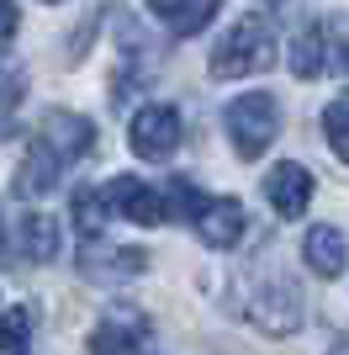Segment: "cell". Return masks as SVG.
<instances>
[{"label": "cell", "instance_id": "2", "mask_svg": "<svg viewBox=\"0 0 349 355\" xmlns=\"http://www.w3.org/2000/svg\"><path fill=\"white\" fill-rule=\"evenodd\" d=\"M222 128H228V144H233L238 159H260L265 148L280 138V101L270 90H249V96L228 101Z\"/></svg>", "mask_w": 349, "mask_h": 355}, {"label": "cell", "instance_id": "7", "mask_svg": "<svg viewBox=\"0 0 349 355\" xmlns=\"http://www.w3.org/2000/svg\"><path fill=\"white\" fill-rule=\"evenodd\" d=\"M43 138L58 148V159H64V164L85 159L90 148H96V128H90V117H80V112H64V106L43 112Z\"/></svg>", "mask_w": 349, "mask_h": 355}, {"label": "cell", "instance_id": "21", "mask_svg": "<svg viewBox=\"0 0 349 355\" xmlns=\"http://www.w3.org/2000/svg\"><path fill=\"white\" fill-rule=\"evenodd\" d=\"M328 355H349V334H339V340L328 345Z\"/></svg>", "mask_w": 349, "mask_h": 355}, {"label": "cell", "instance_id": "6", "mask_svg": "<svg viewBox=\"0 0 349 355\" xmlns=\"http://www.w3.org/2000/svg\"><path fill=\"white\" fill-rule=\"evenodd\" d=\"M58 148L48 144L43 133H37V144H27V154H21V164H16V196H21V202H32V196H48L58 186Z\"/></svg>", "mask_w": 349, "mask_h": 355}, {"label": "cell", "instance_id": "14", "mask_svg": "<svg viewBox=\"0 0 349 355\" xmlns=\"http://www.w3.org/2000/svg\"><path fill=\"white\" fill-rule=\"evenodd\" d=\"M16 244H21V254L27 260H53L58 254V223L53 218H43V212H27V218L16 223Z\"/></svg>", "mask_w": 349, "mask_h": 355}, {"label": "cell", "instance_id": "22", "mask_svg": "<svg viewBox=\"0 0 349 355\" xmlns=\"http://www.w3.org/2000/svg\"><path fill=\"white\" fill-rule=\"evenodd\" d=\"M48 6H58V0H48Z\"/></svg>", "mask_w": 349, "mask_h": 355}, {"label": "cell", "instance_id": "16", "mask_svg": "<svg viewBox=\"0 0 349 355\" xmlns=\"http://www.w3.org/2000/svg\"><path fill=\"white\" fill-rule=\"evenodd\" d=\"M32 318L37 313L27 302H11V308L0 313V355H27L32 350Z\"/></svg>", "mask_w": 349, "mask_h": 355}, {"label": "cell", "instance_id": "12", "mask_svg": "<svg viewBox=\"0 0 349 355\" xmlns=\"http://www.w3.org/2000/svg\"><path fill=\"white\" fill-rule=\"evenodd\" d=\"M148 329L143 324H122V318H101L90 329V355H143Z\"/></svg>", "mask_w": 349, "mask_h": 355}, {"label": "cell", "instance_id": "8", "mask_svg": "<svg viewBox=\"0 0 349 355\" xmlns=\"http://www.w3.org/2000/svg\"><path fill=\"white\" fill-rule=\"evenodd\" d=\"M265 196H270V207L280 218H302L307 202H312V175H307V164H276L270 175H265Z\"/></svg>", "mask_w": 349, "mask_h": 355}, {"label": "cell", "instance_id": "9", "mask_svg": "<svg viewBox=\"0 0 349 355\" xmlns=\"http://www.w3.org/2000/svg\"><path fill=\"white\" fill-rule=\"evenodd\" d=\"M244 228H249V212H244V202H233V196L206 202L202 218H196V234H202L212 250H233V244L244 239Z\"/></svg>", "mask_w": 349, "mask_h": 355}, {"label": "cell", "instance_id": "19", "mask_svg": "<svg viewBox=\"0 0 349 355\" xmlns=\"http://www.w3.org/2000/svg\"><path fill=\"white\" fill-rule=\"evenodd\" d=\"M21 101V69H11V64H0V122H6V112Z\"/></svg>", "mask_w": 349, "mask_h": 355}, {"label": "cell", "instance_id": "18", "mask_svg": "<svg viewBox=\"0 0 349 355\" xmlns=\"http://www.w3.org/2000/svg\"><path fill=\"white\" fill-rule=\"evenodd\" d=\"M106 218H111L106 191H74V228H80V239H101Z\"/></svg>", "mask_w": 349, "mask_h": 355}, {"label": "cell", "instance_id": "15", "mask_svg": "<svg viewBox=\"0 0 349 355\" xmlns=\"http://www.w3.org/2000/svg\"><path fill=\"white\" fill-rule=\"evenodd\" d=\"M217 11H222V0H174L164 11V21H170L174 37H196V32H206V21Z\"/></svg>", "mask_w": 349, "mask_h": 355}, {"label": "cell", "instance_id": "10", "mask_svg": "<svg viewBox=\"0 0 349 355\" xmlns=\"http://www.w3.org/2000/svg\"><path fill=\"white\" fill-rule=\"evenodd\" d=\"M302 260H307V270L312 276H323V282H334V276H344V266H349V239L339 234V228H312V234L302 239Z\"/></svg>", "mask_w": 349, "mask_h": 355}, {"label": "cell", "instance_id": "1", "mask_svg": "<svg viewBox=\"0 0 349 355\" xmlns=\"http://www.w3.org/2000/svg\"><path fill=\"white\" fill-rule=\"evenodd\" d=\"M270 64H276V27L265 16H244L212 48V80H249V74H265Z\"/></svg>", "mask_w": 349, "mask_h": 355}, {"label": "cell", "instance_id": "20", "mask_svg": "<svg viewBox=\"0 0 349 355\" xmlns=\"http://www.w3.org/2000/svg\"><path fill=\"white\" fill-rule=\"evenodd\" d=\"M16 27H21V11H16V0H0V43H11Z\"/></svg>", "mask_w": 349, "mask_h": 355}, {"label": "cell", "instance_id": "3", "mask_svg": "<svg viewBox=\"0 0 349 355\" xmlns=\"http://www.w3.org/2000/svg\"><path fill=\"white\" fill-rule=\"evenodd\" d=\"M249 318L265 329V334H296L302 329V318H307V297H302V286L291 282V276H276L270 286H260V292L249 297Z\"/></svg>", "mask_w": 349, "mask_h": 355}, {"label": "cell", "instance_id": "4", "mask_svg": "<svg viewBox=\"0 0 349 355\" xmlns=\"http://www.w3.org/2000/svg\"><path fill=\"white\" fill-rule=\"evenodd\" d=\"M127 144L138 159H170L180 148V112L164 101H148L132 112V128H127Z\"/></svg>", "mask_w": 349, "mask_h": 355}, {"label": "cell", "instance_id": "11", "mask_svg": "<svg viewBox=\"0 0 349 355\" xmlns=\"http://www.w3.org/2000/svg\"><path fill=\"white\" fill-rule=\"evenodd\" d=\"M80 270L96 276V282H122V276H143V270H148V254L143 250H101V239H85Z\"/></svg>", "mask_w": 349, "mask_h": 355}, {"label": "cell", "instance_id": "5", "mask_svg": "<svg viewBox=\"0 0 349 355\" xmlns=\"http://www.w3.org/2000/svg\"><path fill=\"white\" fill-rule=\"evenodd\" d=\"M106 207H111V218H127V223H138V228H154V223L170 218V196L154 191V186L138 180V175H116L111 186H106Z\"/></svg>", "mask_w": 349, "mask_h": 355}, {"label": "cell", "instance_id": "13", "mask_svg": "<svg viewBox=\"0 0 349 355\" xmlns=\"http://www.w3.org/2000/svg\"><path fill=\"white\" fill-rule=\"evenodd\" d=\"M323 59H328V32H323L318 21H307V27L291 37V74H296V80H318Z\"/></svg>", "mask_w": 349, "mask_h": 355}, {"label": "cell", "instance_id": "17", "mask_svg": "<svg viewBox=\"0 0 349 355\" xmlns=\"http://www.w3.org/2000/svg\"><path fill=\"white\" fill-rule=\"evenodd\" d=\"M323 138H328V148L349 164V90H339L334 101L323 106Z\"/></svg>", "mask_w": 349, "mask_h": 355}]
</instances>
